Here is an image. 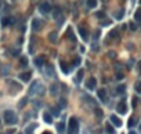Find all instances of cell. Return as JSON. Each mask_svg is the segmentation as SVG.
<instances>
[{
  "label": "cell",
  "instance_id": "obj_1",
  "mask_svg": "<svg viewBox=\"0 0 141 134\" xmlns=\"http://www.w3.org/2000/svg\"><path fill=\"white\" fill-rule=\"evenodd\" d=\"M3 118H4V122H6L7 125H15V123L18 122V116H17L15 112H14V111H11V109L4 111Z\"/></svg>",
  "mask_w": 141,
  "mask_h": 134
},
{
  "label": "cell",
  "instance_id": "obj_2",
  "mask_svg": "<svg viewBox=\"0 0 141 134\" xmlns=\"http://www.w3.org/2000/svg\"><path fill=\"white\" fill-rule=\"evenodd\" d=\"M79 131V123L76 118L69 119V127H68V134H76Z\"/></svg>",
  "mask_w": 141,
  "mask_h": 134
},
{
  "label": "cell",
  "instance_id": "obj_3",
  "mask_svg": "<svg viewBox=\"0 0 141 134\" xmlns=\"http://www.w3.org/2000/svg\"><path fill=\"white\" fill-rule=\"evenodd\" d=\"M8 84H10V86H8V87H10V90H8V91L11 93V94H15L17 91H19V90L22 89V87H21V84H19V83H17L15 80H8Z\"/></svg>",
  "mask_w": 141,
  "mask_h": 134
},
{
  "label": "cell",
  "instance_id": "obj_4",
  "mask_svg": "<svg viewBox=\"0 0 141 134\" xmlns=\"http://www.w3.org/2000/svg\"><path fill=\"white\" fill-rule=\"evenodd\" d=\"M116 111H118V113H120V115H125V113L127 112V105H126V102H125V100H122V101L118 104Z\"/></svg>",
  "mask_w": 141,
  "mask_h": 134
},
{
  "label": "cell",
  "instance_id": "obj_5",
  "mask_svg": "<svg viewBox=\"0 0 141 134\" xmlns=\"http://www.w3.org/2000/svg\"><path fill=\"white\" fill-rule=\"evenodd\" d=\"M50 10H51V6H50L48 1H43V3H40V6H39V11L40 12L47 14V12H50Z\"/></svg>",
  "mask_w": 141,
  "mask_h": 134
},
{
  "label": "cell",
  "instance_id": "obj_6",
  "mask_svg": "<svg viewBox=\"0 0 141 134\" xmlns=\"http://www.w3.org/2000/svg\"><path fill=\"white\" fill-rule=\"evenodd\" d=\"M96 86H97V79L96 78H89V79H87L86 87L89 90H94V89H96Z\"/></svg>",
  "mask_w": 141,
  "mask_h": 134
},
{
  "label": "cell",
  "instance_id": "obj_7",
  "mask_svg": "<svg viewBox=\"0 0 141 134\" xmlns=\"http://www.w3.org/2000/svg\"><path fill=\"white\" fill-rule=\"evenodd\" d=\"M53 18L54 19H57L58 22L61 24V19H62V11H61V8H53Z\"/></svg>",
  "mask_w": 141,
  "mask_h": 134
},
{
  "label": "cell",
  "instance_id": "obj_8",
  "mask_svg": "<svg viewBox=\"0 0 141 134\" xmlns=\"http://www.w3.org/2000/svg\"><path fill=\"white\" fill-rule=\"evenodd\" d=\"M79 33H80V36H82V39L83 40L89 39V30H87L83 25H79Z\"/></svg>",
  "mask_w": 141,
  "mask_h": 134
},
{
  "label": "cell",
  "instance_id": "obj_9",
  "mask_svg": "<svg viewBox=\"0 0 141 134\" xmlns=\"http://www.w3.org/2000/svg\"><path fill=\"white\" fill-rule=\"evenodd\" d=\"M47 39H48V42H50V43H57V39H58V33H57V30H53V32L48 33Z\"/></svg>",
  "mask_w": 141,
  "mask_h": 134
},
{
  "label": "cell",
  "instance_id": "obj_10",
  "mask_svg": "<svg viewBox=\"0 0 141 134\" xmlns=\"http://www.w3.org/2000/svg\"><path fill=\"white\" fill-rule=\"evenodd\" d=\"M97 95H98V98L102 102H107V91H105V89H98L97 90Z\"/></svg>",
  "mask_w": 141,
  "mask_h": 134
},
{
  "label": "cell",
  "instance_id": "obj_11",
  "mask_svg": "<svg viewBox=\"0 0 141 134\" xmlns=\"http://www.w3.org/2000/svg\"><path fill=\"white\" fill-rule=\"evenodd\" d=\"M30 76H32V73H30V72H22V73L18 75L19 80H22V82H29L30 80Z\"/></svg>",
  "mask_w": 141,
  "mask_h": 134
},
{
  "label": "cell",
  "instance_id": "obj_12",
  "mask_svg": "<svg viewBox=\"0 0 141 134\" xmlns=\"http://www.w3.org/2000/svg\"><path fill=\"white\" fill-rule=\"evenodd\" d=\"M40 28H42V22H40V19H37V18L32 19V30L37 32V30H39Z\"/></svg>",
  "mask_w": 141,
  "mask_h": 134
},
{
  "label": "cell",
  "instance_id": "obj_13",
  "mask_svg": "<svg viewBox=\"0 0 141 134\" xmlns=\"http://www.w3.org/2000/svg\"><path fill=\"white\" fill-rule=\"evenodd\" d=\"M109 119H111V123L114 126H116V127H120V126H122V120L119 119V118L116 116V115H111V118H109Z\"/></svg>",
  "mask_w": 141,
  "mask_h": 134
},
{
  "label": "cell",
  "instance_id": "obj_14",
  "mask_svg": "<svg viewBox=\"0 0 141 134\" xmlns=\"http://www.w3.org/2000/svg\"><path fill=\"white\" fill-rule=\"evenodd\" d=\"M37 86H39V80H33L32 86L29 87V94H30V95L36 94V89H37Z\"/></svg>",
  "mask_w": 141,
  "mask_h": 134
},
{
  "label": "cell",
  "instance_id": "obj_15",
  "mask_svg": "<svg viewBox=\"0 0 141 134\" xmlns=\"http://www.w3.org/2000/svg\"><path fill=\"white\" fill-rule=\"evenodd\" d=\"M15 24V18L14 17H7L3 19V26H7V25H14Z\"/></svg>",
  "mask_w": 141,
  "mask_h": 134
},
{
  "label": "cell",
  "instance_id": "obj_16",
  "mask_svg": "<svg viewBox=\"0 0 141 134\" xmlns=\"http://www.w3.org/2000/svg\"><path fill=\"white\" fill-rule=\"evenodd\" d=\"M108 37L109 39H118V37H119V29H112L111 32H109Z\"/></svg>",
  "mask_w": 141,
  "mask_h": 134
},
{
  "label": "cell",
  "instance_id": "obj_17",
  "mask_svg": "<svg viewBox=\"0 0 141 134\" xmlns=\"http://www.w3.org/2000/svg\"><path fill=\"white\" fill-rule=\"evenodd\" d=\"M58 91H60V89H58V84H51V86H50V93H51V95H58Z\"/></svg>",
  "mask_w": 141,
  "mask_h": 134
},
{
  "label": "cell",
  "instance_id": "obj_18",
  "mask_svg": "<svg viewBox=\"0 0 141 134\" xmlns=\"http://www.w3.org/2000/svg\"><path fill=\"white\" fill-rule=\"evenodd\" d=\"M137 123H138V119L137 118H130L129 119V122H127V125H129V129H132V127H134V126H137Z\"/></svg>",
  "mask_w": 141,
  "mask_h": 134
},
{
  "label": "cell",
  "instance_id": "obj_19",
  "mask_svg": "<svg viewBox=\"0 0 141 134\" xmlns=\"http://www.w3.org/2000/svg\"><path fill=\"white\" fill-rule=\"evenodd\" d=\"M57 131L60 134H64V131H65V123H64V122L57 123Z\"/></svg>",
  "mask_w": 141,
  "mask_h": 134
},
{
  "label": "cell",
  "instance_id": "obj_20",
  "mask_svg": "<svg viewBox=\"0 0 141 134\" xmlns=\"http://www.w3.org/2000/svg\"><path fill=\"white\" fill-rule=\"evenodd\" d=\"M43 119H44L46 123H53V116H51L48 112H44V113H43Z\"/></svg>",
  "mask_w": 141,
  "mask_h": 134
},
{
  "label": "cell",
  "instance_id": "obj_21",
  "mask_svg": "<svg viewBox=\"0 0 141 134\" xmlns=\"http://www.w3.org/2000/svg\"><path fill=\"white\" fill-rule=\"evenodd\" d=\"M44 93H46L44 86H43V84L40 86V83H39V86H37V89H36V94L37 95H42V97H43V94H44Z\"/></svg>",
  "mask_w": 141,
  "mask_h": 134
},
{
  "label": "cell",
  "instance_id": "obj_22",
  "mask_svg": "<svg viewBox=\"0 0 141 134\" xmlns=\"http://www.w3.org/2000/svg\"><path fill=\"white\" fill-rule=\"evenodd\" d=\"M66 37H69V39L72 40L73 43L76 42V37L73 36V33H72V29H71V28H68V30H66Z\"/></svg>",
  "mask_w": 141,
  "mask_h": 134
},
{
  "label": "cell",
  "instance_id": "obj_23",
  "mask_svg": "<svg viewBox=\"0 0 141 134\" xmlns=\"http://www.w3.org/2000/svg\"><path fill=\"white\" fill-rule=\"evenodd\" d=\"M33 62L36 64L37 66H42V65H43V62H44V57H36Z\"/></svg>",
  "mask_w": 141,
  "mask_h": 134
},
{
  "label": "cell",
  "instance_id": "obj_24",
  "mask_svg": "<svg viewBox=\"0 0 141 134\" xmlns=\"http://www.w3.org/2000/svg\"><path fill=\"white\" fill-rule=\"evenodd\" d=\"M19 65H21L22 68L28 66V58L26 57H19Z\"/></svg>",
  "mask_w": 141,
  "mask_h": 134
},
{
  "label": "cell",
  "instance_id": "obj_25",
  "mask_svg": "<svg viewBox=\"0 0 141 134\" xmlns=\"http://www.w3.org/2000/svg\"><path fill=\"white\" fill-rule=\"evenodd\" d=\"M86 4L89 8H94V7H97V0H87Z\"/></svg>",
  "mask_w": 141,
  "mask_h": 134
},
{
  "label": "cell",
  "instance_id": "obj_26",
  "mask_svg": "<svg viewBox=\"0 0 141 134\" xmlns=\"http://www.w3.org/2000/svg\"><path fill=\"white\" fill-rule=\"evenodd\" d=\"M61 71H62L64 73H69V66L66 65V62H64V61H61Z\"/></svg>",
  "mask_w": 141,
  "mask_h": 134
},
{
  "label": "cell",
  "instance_id": "obj_27",
  "mask_svg": "<svg viewBox=\"0 0 141 134\" xmlns=\"http://www.w3.org/2000/svg\"><path fill=\"white\" fill-rule=\"evenodd\" d=\"M37 125L36 123H33V125H30L29 127H26V131H25V134H33V129H36Z\"/></svg>",
  "mask_w": 141,
  "mask_h": 134
},
{
  "label": "cell",
  "instance_id": "obj_28",
  "mask_svg": "<svg viewBox=\"0 0 141 134\" xmlns=\"http://www.w3.org/2000/svg\"><path fill=\"white\" fill-rule=\"evenodd\" d=\"M46 72H47V76H53L54 75V68L51 65H46Z\"/></svg>",
  "mask_w": 141,
  "mask_h": 134
},
{
  "label": "cell",
  "instance_id": "obj_29",
  "mask_svg": "<svg viewBox=\"0 0 141 134\" xmlns=\"http://www.w3.org/2000/svg\"><path fill=\"white\" fill-rule=\"evenodd\" d=\"M123 15H125V11H123V10H119V11H116V12L114 14V17L116 18V19H122Z\"/></svg>",
  "mask_w": 141,
  "mask_h": 134
},
{
  "label": "cell",
  "instance_id": "obj_30",
  "mask_svg": "<svg viewBox=\"0 0 141 134\" xmlns=\"http://www.w3.org/2000/svg\"><path fill=\"white\" fill-rule=\"evenodd\" d=\"M129 29L132 30V32H136V30L138 29V28H137V24H136V22H133V21H130V22H129Z\"/></svg>",
  "mask_w": 141,
  "mask_h": 134
},
{
  "label": "cell",
  "instance_id": "obj_31",
  "mask_svg": "<svg viewBox=\"0 0 141 134\" xmlns=\"http://www.w3.org/2000/svg\"><path fill=\"white\" fill-rule=\"evenodd\" d=\"M105 131H107V134H115V130H114V127H112L111 125L105 126Z\"/></svg>",
  "mask_w": 141,
  "mask_h": 134
},
{
  "label": "cell",
  "instance_id": "obj_32",
  "mask_svg": "<svg viewBox=\"0 0 141 134\" xmlns=\"http://www.w3.org/2000/svg\"><path fill=\"white\" fill-rule=\"evenodd\" d=\"M51 113H53L51 116H58V115H60V108H58V107L51 108Z\"/></svg>",
  "mask_w": 141,
  "mask_h": 134
},
{
  "label": "cell",
  "instance_id": "obj_33",
  "mask_svg": "<svg viewBox=\"0 0 141 134\" xmlns=\"http://www.w3.org/2000/svg\"><path fill=\"white\" fill-rule=\"evenodd\" d=\"M26 102H28V98H26V97H24V98H22L21 101L18 102V107H19V108H24L25 105H26Z\"/></svg>",
  "mask_w": 141,
  "mask_h": 134
},
{
  "label": "cell",
  "instance_id": "obj_34",
  "mask_svg": "<svg viewBox=\"0 0 141 134\" xmlns=\"http://www.w3.org/2000/svg\"><path fill=\"white\" fill-rule=\"evenodd\" d=\"M83 73H84V71H83V69H79L78 76H76V82H80V80H82V78H83Z\"/></svg>",
  "mask_w": 141,
  "mask_h": 134
},
{
  "label": "cell",
  "instance_id": "obj_35",
  "mask_svg": "<svg viewBox=\"0 0 141 134\" xmlns=\"http://www.w3.org/2000/svg\"><path fill=\"white\" fill-rule=\"evenodd\" d=\"M125 90H126V87H125V84H120L119 87H118L116 89V91L119 93V94H123V93H125Z\"/></svg>",
  "mask_w": 141,
  "mask_h": 134
},
{
  "label": "cell",
  "instance_id": "obj_36",
  "mask_svg": "<svg viewBox=\"0 0 141 134\" xmlns=\"http://www.w3.org/2000/svg\"><path fill=\"white\" fill-rule=\"evenodd\" d=\"M137 105H138V97H133L132 107H133V108H137Z\"/></svg>",
  "mask_w": 141,
  "mask_h": 134
},
{
  "label": "cell",
  "instance_id": "obj_37",
  "mask_svg": "<svg viewBox=\"0 0 141 134\" xmlns=\"http://www.w3.org/2000/svg\"><path fill=\"white\" fill-rule=\"evenodd\" d=\"M94 113H96V116L102 118V111L100 109V108H96V109H94Z\"/></svg>",
  "mask_w": 141,
  "mask_h": 134
},
{
  "label": "cell",
  "instance_id": "obj_38",
  "mask_svg": "<svg viewBox=\"0 0 141 134\" xmlns=\"http://www.w3.org/2000/svg\"><path fill=\"white\" fill-rule=\"evenodd\" d=\"M96 18H100V19H104L105 18V14L102 11H98V12H96Z\"/></svg>",
  "mask_w": 141,
  "mask_h": 134
},
{
  "label": "cell",
  "instance_id": "obj_39",
  "mask_svg": "<svg viewBox=\"0 0 141 134\" xmlns=\"http://www.w3.org/2000/svg\"><path fill=\"white\" fill-rule=\"evenodd\" d=\"M79 64H80V58H79V57H75V58H73V65L78 66Z\"/></svg>",
  "mask_w": 141,
  "mask_h": 134
},
{
  "label": "cell",
  "instance_id": "obj_40",
  "mask_svg": "<svg viewBox=\"0 0 141 134\" xmlns=\"http://www.w3.org/2000/svg\"><path fill=\"white\" fill-rule=\"evenodd\" d=\"M108 57H109V58H115V57H116L115 51H109V53H108Z\"/></svg>",
  "mask_w": 141,
  "mask_h": 134
},
{
  "label": "cell",
  "instance_id": "obj_41",
  "mask_svg": "<svg viewBox=\"0 0 141 134\" xmlns=\"http://www.w3.org/2000/svg\"><path fill=\"white\" fill-rule=\"evenodd\" d=\"M140 82H137V83H136V91H137V93H140Z\"/></svg>",
  "mask_w": 141,
  "mask_h": 134
},
{
  "label": "cell",
  "instance_id": "obj_42",
  "mask_svg": "<svg viewBox=\"0 0 141 134\" xmlns=\"http://www.w3.org/2000/svg\"><path fill=\"white\" fill-rule=\"evenodd\" d=\"M60 105L61 107H65L66 105V100H60Z\"/></svg>",
  "mask_w": 141,
  "mask_h": 134
},
{
  "label": "cell",
  "instance_id": "obj_43",
  "mask_svg": "<svg viewBox=\"0 0 141 134\" xmlns=\"http://www.w3.org/2000/svg\"><path fill=\"white\" fill-rule=\"evenodd\" d=\"M116 79H123V73H116Z\"/></svg>",
  "mask_w": 141,
  "mask_h": 134
},
{
  "label": "cell",
  "instance_id": "obj_44",
  "mask_svg": "<svg viewBox=\"0 0 141 134\" xmlns=\"http://www.w3.org/2000/svg\"><path fill=\"white\" fill-rule=\"evenodd\" d=\"M11 51H12V53H11L12 55H18V50H11Z\"/></svg>",
  "mask_w": 141,
  "mask_h": 134
},
{
  "label": "cell",
  "instance_id": "obj_45",
  "mask_svg": "<svg viewBox=\"0 0 141 134\" xmlns=\"http://www.w3.org/2000/svg\"><path fill=\"white\" fill-rule=\"evenodd\" d=\"M14 133H15V131L12 130V129H11V130H8V131H7V134H14Z\"/></svg>",
  "mask_w": 141,
  "mask_h": 134
},
{
  "label": "cell",
  "instance_id": "obj_46",
  "mask_svg": "<svg viewBox=\"0 0 141 134\" xmlns=\"http://www.w3.org/2000/svg\"><path fill=\"white\" fill-rule=\"evenodd\" d=\"M129 134H137V133H136V131H133V130H130V131H129Z\"/></svg>",
  "mask_w": 141,
  "mask_h": 134
},
{
  "label": "cell",
  "instance_id": "obj_47",
  "mask_svg": "<svg viewBox=\"0 0 141 134\" xmlns=\"http://www.w3.org/2000/svg\"><path fill=\"white\" fill-rule=\"evenodd\" d=\"M43 134H51V133H50V131H44Z\"/></svg>",
  "mask_w": 141,
  "mask_h": 134
},
{
  "label": "cell",
  "instance_id": "obj_48",
  "mask_svg": "<svg viewBox=\"0 0 141 134\" xmlns=\"http://www.w3.org/2000/svg\"><path fill=\"white\" fill-rule=\"evenodd\" d=\"M0 7H1V3H0Z\"/></svg>",
  "mask_w": 141,
  "mask_h": 134
},
{
  "label": "cell",
  "instance_id": "obj_49",
  "mask_svg": "<svg viewBox=\"0 0 141 134\" xmlns=\"http://www.w3.org/2000/svg\"><path fill=\"white\" fill-rule=\"evenodd\" d=\"M19 134H21V133H19Z\"/></svg>",
  "mask_w": 141,
  "mask_h": 134
}]
</instances>
